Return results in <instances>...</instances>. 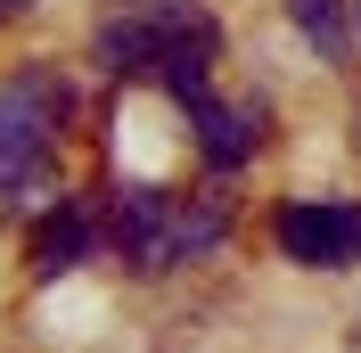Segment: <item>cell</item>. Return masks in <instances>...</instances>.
<instances>
[{
    "instance_id": "obj_5",
    "label": "cell",
    "mask_w": 361,
    "mask_h": 353,
    "mask_svg": "<svg viewBox=\"0 0 361 353\" xmlns=\"http://www.w3.org/2000/svg\"><path fill=\"white\" fill-rule=\"evenodd\" d=\"M99 239H107V214H99V198H66L58 214L42 222V239H33V271H42V280H66V271L82 263Z\"/></svg>"
},
{
    "instance_id": "obj_2",
    "label": "cell",
    "mask_w": 361,
    "mask_h": 353,
    "mask_svg": "<svg viewBox=\"0 0 361 353\" xmlns=\"http://www.w3.org/2000/svg\"><path fill=\"white\" fill-rule=\"evenodd\" d=\"M222 230H230V198L222 189H205L197 205L164 198V189H123V198L107 205V246L140 271V280H164V271L197 263Z\"/></svg>"
},
{
    "instance_id": "obj_4",
    "label": "cell",
    "mask_w": 361,
    "mask_h": 353,
    "mask_svg": "<svg viewBox=\"0 0 361 353\" xmlns=\"http://www.w3.org/2000/svg\"><path fill=\"white\" fill-rule=\"evenodd\" d=\"M279 255L304 271H353L361 263V205L353 198H295L279 205Z\"/></svg>"
},
{
    "instance_id": "obj_6",
    "label": "cell",
    "mask_w": 361,
    "mask_h": 353,
    "mask_svg": "<svg viewBox=\"0 0 361 353\" xmlns=\"http://www.w3.org/2000/svg\"><path fill=\"white\" fill-rule=\"evenodd\" d=\"M189 132H197V156L214 164V173H238L255 156V140H263V115L255 107H222L214 90H205L197 107H189Z\"/></svg>"
},
{
    "instance_id": "obj_8",
    "label": "cell",
    "mask_w": 361,
    "mask_h": 353,
    "mask_svg": "<svg viewBox=\"0 0 361 353\" xmlns=\"http://www.w3.org/2000/svg\"><path fill=\"white\" fill-rule=\"evenodd\" d=\"M42 0H0V25H17V17H33Z\"/></svg>"
},
{
    "instance_id": "obj_3",
    "label": "cell",
    "mask_w": 361,
    "mask_h": 353,
    "mask_svg": "<svg viewBox=\"0 0 361 353\" xmlns=\"http://www.w3.org/2000/svg\"><path fill=\"white\" fill-rule=\"evenodd\" d=\"M66 124H74V90L58 66H17L0 83V198H42Z\"/></svg>"
},
{
    "instance_id": "obj_1",
    "label": "cell",
    "mask_w": 361,
    "mask_h": 353,
    "mask_svg": "<svg viewBox=\"0 0 361 353\" xmlns=\"http://www.w3.org/2000/svg\"><path fill=\"white\" fill-rule=\"evenodd\" d=\"M90 58L115 74V83H140L157 74L180 107H197L214 90V58H222V25L205 17L197 0H123L115 17H99L90 33Z\"/></svg>"
},
{
    "instance_id": "obj_9",
    "label": "cell",
    "mask_w": 361,
    "mask_h": 353,
    "mask_svg": "<svg viewBox=\"0 0 361 353\" xmlns=\"http://www.w3.org/2000/svg\"><path fill=\"white\" fill-rule=\"evenodd\" d=\"M353 25H361V0H353Z\"/></svg>"
},
{
    "instance_id": "obj_7",
    "label": "cell",
    "mask_w": 361,
    "mask_h": 353,
    "mask_svg": "<svg viewBox=\"0 0 361 353\" xmlns=\"http://www.w3.org/2000/svg\"><path fill=\"white\" fill-rule=\"evenodd\" d=\"M288 17H295V33H304L329 66L353 58V8H345V0H288Z\"/></svg>"
}]
</instances>
